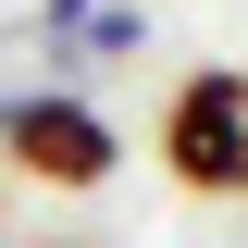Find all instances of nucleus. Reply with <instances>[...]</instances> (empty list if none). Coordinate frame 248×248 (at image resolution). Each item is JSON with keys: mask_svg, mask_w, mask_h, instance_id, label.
Listing matches in <instances>:
<instances>
[{"mask_svg": "<svg viewBox=\"0 0 248 248\" xmlns=\"http://www.w3.org/2000/svg\"><path fill=\"white\" fill-rule=\"evenodd\" d=\"M161 174L186 199H248V75L236 62H199L161 99Z\"/></svg>", "mask_w": 248, "mask_h": 248, "instance_id": "1", "label": "nucleus"}, {"mask_svg": "<svg viewBox=\"0 0 248 248\" xmlns=\"http://www.w3.org/2000/svg\"><path fill=\"white\" fill-rule=\"evenodd\" d=\"M0 161H13L25 186H50V199H87V186H112L124 137L75 87H13V99H0Z\"/></svg>", "mask_w": 248, "mask_h": 248, "instance_id": "2", "label": "nucleus"}, {"mask_svg": "<svg viewBox=\"0 0 248 248\" xmlns=\"http://www.w3.org/2000/svg\"><path fill=\"white\" fill-rule=\"evenodd\" d=\"M62 248H99V236H62Z\"/></svg>", "mask_w": 248, "mask_h": 248, "instance_id": "3", "label": "nucleus"}]
</instances>
